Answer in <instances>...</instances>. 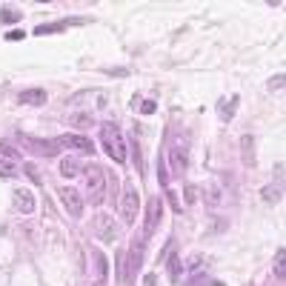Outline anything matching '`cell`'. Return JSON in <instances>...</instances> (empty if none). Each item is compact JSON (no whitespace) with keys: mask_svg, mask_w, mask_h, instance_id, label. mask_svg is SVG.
Instances as JSON below:
<instances>
[{"mask_svg":"<svg viewBox=\"0 0 286 286\" xmlns=\"http://www.w3.org/2000/svg\"><path fill=\"white\" fill-rule=\"evenodd\" d=\"M237 101H240L237 95H232L229 101H220V103H218V118H220V120H232V118H235Z\"/></svg>","mask_w":286,"mask_h":286,"instance_id":"14","label":"cell"},{"mask_svg":"<svg viewBox=\"0 0 286 286\" xmlns=\"http://www.w3.org/2000/svg\"><path fill=\"white\" fill-rule=\"evenodd\" d=\"M120 212H123V220H126L129 226L135 223V218H137V189H135V183H132V181L123 186V201H120Z\"/></svg>","mask_w":286,"mask_h":286,"instance_id":"5","label":"cell"},{"mask_svg":"<svg viewBox=\"0 0 286 286\" xmlns=\"http://www.w3.org/2000/svg\"><path fill=\"white\" fill-rule=\"evenodd\" d=\"M17 101L26 103V106H43L46 103V89H23L17 95Z\"/></svg>","mask_w":286,"mask_h":286,"instance_id":"11","label":"cell"},{"mask_svg":"<svg viewBox=\"0 0 286 286\" xmlns=\"http://www.w3.org/2000/svg\"><path fill=\"white\" fill-rule=\"evenodd\" d=\"M106 75H118V78H123V75H129L126 69H106Z\"/></svg>","mask_w":286,"mask_h":286,"instance_id":"32","label":"cell"},{"mask_svg":"<svg viewBox=\"0 0 286 286\" xmlns=\"http://www.w3.org/2000/svg\"><path fill=\"white\" fill-rule=\"evenodd\" d=\"M92 226H95V235L101 237V240H106V243H115V223H112V218H109V215H98Z\"/></svg>","mask_w":286,"mask_h":286,"instance_id":"9","label":"cell"},{"mask_svg":"<svg viewBox=\"0 0 286 286\" xmlns=\"http://www.w3.org/2000/svg\"><path fill=\"white\" fill-rule=\"evenodd\" d=\"M57 143L60 146H69V149H78V152H86V155H92L95 152V143L83 135H60L57 137Z\"/></svg>","mask_w":286,"mask_h":286,"instance_id":"8","label":"cell"},{"mask_svg":"<svg viewBox=\"0 0 286 286\" xmlns=\"http://www.w3.org/2000/svg\"><path fill=\"white\" fill-rule=\"evenodd\" d=\"M0 178H17V166L12 160H0Z\"/></svg>","mask_w":286,"mask_h":286,"instance_id":"24","label":"cell"},{"mask_svg":"<svg viewBox=\"0 0 286 286\" xmlns=\"http://www.w3.org/2000/svg\"><path fill=\"white\" fill-rule=\"evenodd\" d=\"M240 149H243V166H255V140H252V135L240 137Z\"/></svg>","mask_w":286,"mask_h":286,"instance_id":"15","label":"cell"},{"mask_svg":"<svg viewBox=\"0 0 286 286\" xmlns=\"http://www.w3.org/2000/svg\"><path fill=\"white\" fill-rule=\"evenodd\" d=\"M66 26H69V20H57V23H43V26H37V29H34V34L46 37V34H52V32H63Z\"/></svg>","mask_w":286,"mask_h":286,"instance_id":"19","label":"cell"},{"mask_svg":"<svg viewBox=\"0 0 286 286\" xmlns=\"http://www.w3.org/2000/svg\"><path fill=\"white\" fill-rule=\"evenodd\" d=\"M23 37H26L23 29H12V32H6V40H12V43H15V40H23Z\"/></svg>","mask_w":286,"mask_h":286,"instance_id":"29","label":"cell"},{"mask_svg":"<svg viewBox=\"0 0 286 286\" xmlns=\"http://www.w3.org/2000/svg\"><path fill=\"white\" fill-rule=\"evenodd\" d=\"M195 198H198V189L195 186H186V203H195Z\"/></svg>","mask_w":286,"mask_h":286,"instance_id":"31","label":"cell"},{"mask_svg":"<svg viewBox=\"0 0 286 286\" xmlns=\"http://www.w3.org/2000/svg\"><path fill=\"white\" fill-rule=\"evenodd\" d=\"M20 140L26 146H32V152H37L40 157H57L60 155V143L57 140H43V137H32V135H23V132H20Z\"/></svg>","mask_w":286,"mask_h":286,"instance_id":"3","label":"cell"},{"mask_svg":"<svg viewBox=\"0 0 286 286\" xmlns=\"http://www.w3.org/2000/svg\"><path fill=\"white\" fill-rule=\"evenodd\" d=\"M140 112H143V115H155V112H157L155 101H143V103H140Z\"/></svg>","mask_w":286,"mask_h":286,"instance_id":"28","label":"cell"},{"mask_svg":"<svg viewBox=\"0 0 286 286\" xmlns=\"http://www.w3.org/2000/svg\"><path fill=\"white\" fill-rule=\"evenodd\" d=\"M0 155H3V157H6V160H12V163H15L17 157H20V155H17V152L12 149V146H9V143H0Z\"/></svg>","mask_w":286,"mask_h":286,"instance_id":"25","label":"cell"},{"mask_svg":"<svg viewBox=\"0 0 286 286\" xmlns=\"http://www.w3.org/2000/svg\"><path fill=\"white\" fill-rule=\"evenodd\" d=\"M101 143L115 163L126 160V140H123V135H120V129L115 123H103L101 126Z\"/></svg>","mask_w":286,"mask_h":286,"instance_id":"1","label":"cell"},{"mask_svg":"<svg viewBox=\"0 0 286 286\" xmlns=\"http://www.w3.org/2000/svg\"><path fill=\"white\" fill-rule=\"evenodd\" d=\"M20 12H17V9H12V6H3V9H0V20H3V23H17V20H20Z\"/></svg>","mask_w":286,"mask_h":286,"instance_id":"20","label":"cell"},{"mask_svg":"<svg viewBox=\"0 0 286 286\" xmlns=\"http://www.w3.org/2000/svg\"><path fill=\"white\" fill-rule=\"evenodd\" d=\"M92 260H95V272H98V284H106V278H109V260H106V255L98 246L92 249Z\"/></svg>","mask_w":286,"mask_h":286,"instance_id":"13","label":"cell"},{"mask_svg":"<svg viewBox=\"0 0 286 286\" xmlns=\"http://www.w3.org/2000/svg\"><path fill=\"white\" fill-rule=\"evenodd\" d=\"M115 275H118V284L126 286V252L123 249H118L115 255Z\"/></svg>","mask_w":286,"mask_h":286,"instance_id":"18","label":"cell"},{"mask_svg":"<svg viewBox=\"0 0 286 286\" xmlns=\"http://www.w3.org/2000/svg\"><path fill=\"white\" fill-rule=\"evenodd\" d=\"M23 172H26V178L32 181V183H40V175H37V169L32 163H23Z\"/></svg>","mask_w":286,"mask_h":286,"instance_id":"26","label":"cell"},{"mask_svg":"<svg viewBox=\"0 0 286 286\" xmlns=\"http://www.w3.org/2000/svg\"><path fill=\"white\" fill-rule=\"evenodd\" d=\"M284 80H286L284 75H275V78L269 80V89H272V92H275V89H284Z\"/></svg>","mask_w":286,"mask_h":286,"instance_id":"30","label":"cell"},{"mask_svg":"<svg viewBox=\"0 0 286 286\" xmlns=\"http://www.w3.org/2000/svg\"><path fill=\"white\" fill-rule=\"evenodd\" d=\"M143 243H146V240H143V237H140V240H132V249H129V263H126V286L132 284V278H135L137 275V269H140V258H143Z\"/></svg>","mask_w":286,"mask_h":286,"instance_id":"7","label":"cell"},{"mask_svg":"<svg viewBox=\"0 0 286 286\" xmlns=\"http://www.w3.org/2000/svg\"><path fill=\"white\" fill-rule=\"evenodd\" d=\"M166 272H169V281H172V284H178V281H181V272H183V260H181L178 255H172V258H169V263H166Z\"/></svg>","mask_w":286,"mask_h":286,"instance_id":"17","label":"cell"},{"mask_svg":"<svg viewBox=\"0 0 286 286\" xmlns=\"http://www.w3.org/2000/svg\"><path fill=\"white\" fill-rule=\"evenodd\" d=\"M284 260H286V252L284 249H278V255H275V275H278V281H284V275H286Z\"/></svg>","mask_w":286,"mask_h":286,"instance_id":"21","label":"cell"},{"mask_svg":"<svg viewBox=\"0 0 286 286\" xmlns=\"http://www.w3.org/2000/svg\"><path fill=\"white\" fill-rule=\"evenodd\" d=\"M263 201L266 203H278L281 201V183L278 186H266V189H263Z\"/></svg>","mask_w":286,"mask_h":286,"instance_id":"22","label":"cell"},{"mask_svg":"<svg viewBox=\"0 0 286 286\" xmlns=\"http://www.w3.org/2000/svg\"><path fill=\"white\" fill-rule=\"evenodd\" d=\"M72 123L80 126V129H86V126H92V118H89V115H72Z\"/></svg>","mask_w":286,"mask_h":286,"instance_id":"27","label":"cell"},{"mask_svg":"<svg viewBox=\"0 0 286 286\" xmlns=\"http://www.w3.org/2000/svg\"><path fill=\"white\" fill-rule=\"evenodd\" d=\"M60 175H63V178L80 175V160H78V157H63V160H60Z\"/></svg>","mask_w":286,"mask_h":286,"instance_id":"16","label":"cell"},{"mask_svg":"<svg viewBox=\"0 0 286 286\" xmlns=\"http://www.w3.org/2000/svg\"><path fill=\"white\" fill-rule=\"evenodd\" d=\"M155 281H157L155 275H146V278H143V284H146V286H155Z\"/></svg>","mask_w":286,"mask_h":286,"instance_id":"33","label":"cell"},{"mask_svg":"<svg viewBox=\"0 0 286 286\" xmlns=\"http://www.w3.org/2000/svg\"><path fill=\"white\" fill-rule=\"evenodd\" d=\"M57 195H60V203H63V209L69 212V218H80V215H83V198H80L78 189L63 186Z\"/></svg>","mask_w":286,"mask_h":286,"instance_id":"4","label":"cell"},{"mask_svg":"<svg viewBox=\"0 0 286 286\" xmlns=\"http://www.w3.org/2000/svg\"><path fill=\"white\" fill-rule=\"evenodd\" d=\"M157 181H160V186L169 189V169H166V160L163 157H157Z\"/></svg>","mask_w":286,"mask_h":286,"instance_id":"23","label":"cell"},{"mask_svg":"<svg viewBox=\"0 0 286 286\" xmlns=\"http://www.w3.org/2000/svg\"><path fill=\"white\" fill-rule=\"evenodd\" d=\"M12 203H15L17 212H23V215H32L34 212V198L29 189H17L15 195H12Z\"/></svg>","mask_w":286,"mask_h":286,"instance_id":"10","label":"cell"},{"mask_svg":"<svg viewBox=\"0 0 286 286\" xmlns=\"http://www.w3.org/2000/svg\"><path fill=\"white\" fill-rule=\"evenodd\" d=\"M169 157H172V175H183V172H186V163H189V157H186V149H183V146H172Z\"/></svg>","mask_w":286,"mask_h":286,"instance_id":"12","label":"cell"},{"mask_svg":"<svg viewBox=\"0 0 286 286\" xmlns=\"http://www.w3.org/2000/svg\"><path fill=\"white\" fill-rule=\"evenodd\" d=\"M160 215H163V203H160V198H152V201L146 203V220H143V240H149V237L155 235V229H157V220H160Z\"/></svg>","mask_w":286,"mask_h":286,"instance_id":"6","label":"cell"},{"mask_svg":"<svg viewBox=\"0 0 286 286\" xmlns=\"http://www.w3.org/2000/svg\"><path fill=\"white\" fill-rule=\"evenodd\" d=\"M95 286H103V284H95Z\"/></svg>","mask_w":286,"mask_h":286,"instance_id":"34","label":"cell"},{"mask_svg":"<svg viewBox=\"0 0 286 286\" xmlns=\"http://www.w3.org/2000/svg\"><path fill=\"white\" fill-rule=\"evenodd\" d=\"M86 189H89V201L101 206L106 201V169L95 166V163L86 169Z\"/></svg>","mask_w":286,"mask_h":286,"instance_id":"2","label":"cell"}]
</instances>
